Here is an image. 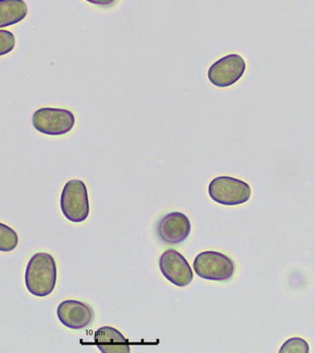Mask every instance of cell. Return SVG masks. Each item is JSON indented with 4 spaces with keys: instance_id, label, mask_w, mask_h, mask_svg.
Returning a JSON list of instances; mask_svg holds the SVG:
<instances>
[{
    "instance_id": "cell-1",
    "label": "cell",
    "mask_w": 315,
    "mask_h": 353,
    "mask_svg": "<svg viewBox=\"0 0 315 353\" xmlns=\"http://www.w3.org/2000/svg\"><path fill=\"white\" fill-rule=\"evenodd\" d=\"M57 276L58 270L54 257L48 252H37L26 268V288L35 297H48L55 290Z\"/></svg>"
},
{
    "instance_id": "cell-2",
    "label": "cell",
    "mask_w": 315,
    "mask_h": 353,
    "mask_svg": "<svg viewBox=\"0 0 315 353\" xmlns=\"http://www.w3.org/2000/svg\"><path fill=\"white\" fill-rule=\"evenodd\" d=\"M60 207L64 217L71 223H84L87 220L90 215L89 196L82 180L66 182L61 192Z\"/></svg>"
},
{
    "instance_id": "cell-3",
    "label": "cell",
    "mask_w": 315,
    "mask_h": 353,
    "mask_svg": "<svg viewBox=\"0 0 315 353\" xmlns=\"http://www.w3.org/2000/svg\"><path fill=\"white\" fill-rule=\"evenodd\" d=\"M209 195L222 205L235 207L249 202L252 190L249 183L231 176H218L209 184Z\"/></svg>"
},
{
    "instance_id": "cell-4",
    "label": "cell",
    "mask_w": 315,
    "mask_h": 353,
    "mask_svg": "<svg viewBox=\"0 0 315 353\" xmlns=\"http://www.w3.org/2000/svg\"><path fill=\"white\" fill-rule=\"evenodd\" d=\"M193 269L202 279L225 282L233 276L235 264L231 257L222 252L206 251L195 256Z\"/></svg>"
},
{
    "instance_id": "cell-5",
    "label": "cell",
    "mask_w": 315,
    "mask_h": 353,
    "mask_svg": "<svg viewBox=\"0 0 315 353\" xmlns=\"http://www.w3.org/2000/svg\"><path fill=\"white\" fill-rule=\"evenodd\" d=\"M76 118L66 109L42 108L33 113L32 125L38 132L48 136H64L73 130Z\"/></svg>"
},
{
    "instance_id": "cell-6",
    "label": "cell",
    "mask_w": 315,
    "mask_h": 353,
    "mask_svg": "<svg viewBox=\"0 0 315 353\" xmlns=\"http://www.w3.org/2000/svg\"><path fill=\"white\" fill-rule=\"evenodd\" d=\"M247 70L245 59L238 54H229L211 64L208 79L213 86L228 88L237 83Z\"/></svg>"
},
{
    "instance_id": "cell-7",
    "label": "cell",
    "mask_w": 315,
    "mask_h": 353,
    "mask_svg": "<svg viewBox=\"0 0 315 353\" xmlns=\"http://www.w3.org/2000/svg\"><path fill=\"white\" fill-rule=\"evenodd\" d=\"M160 270L165 279L175 287H188L193 279V272L189 263L180 252L174 249L162 252L159 261Z\"/></svg>"
},
{
    "instance_id": "cell-8",
    "label": "cell",
    "mask_w": 315,
    "mask_h": 353,
    "mask_svg": "<svg viewBox=\"0 0 315 353\" xmlns=\"http://www.w3.org/2000/svg\"><path fill=\"white\" fill-rule=\"evenodd\" d=\"M57 316L67 328L84 330L94 321L95 311L88 303L77 300H66L61 301L57 308Z\"/></svg>"
},
{
    "instance_id": "cell-9",
    "label": "cell",
    "mask_w": 315,
    "mask_h": 353,
    "mask_svg": "<svg viewBox=\"0 0 315 353\" xmlns=\"http://www.w3.org/2000/svg\"><path fill=\"white\" fill-rule=\"evenodd\" d=\"M192 226L189 219L182 212L166 214L157 225V234L165 244L177 245L186 241L191 234Z\"/></svg>"
},
{
    "instance_id": "cell-10",
    "label": "cell",
    "mask_w": 315,
    "mask_h": 353,
    "mask_svg": "<svg viewBox=\"0 0 315 353\" xmlns=\"http://www.w3.org/2000/svg\"><path fill=\"white\" fill-rule=\"evenodd\" d=\"M95 343L102 353H130L128 340L118 330L111 326L102 327L95 332Z\"/></svg>"
},
{
    "instance_id": "cell-11",
    "label": "cell",
    "mask_w": 315,
    "mask_h": 353,
    "mask_svg": "<svg viewBox=\"0 0 315 353\" xmlns=\"http://www.w3.org/2000/svg\"><path fill=\"white\" fill-rule=\"evenodd\" d=\"M24 0H0V28L18 24L28 15Z\"/></svg>"
},
{
    "instance_id": "cell-12",
    "label": "cell",
    "mask_w": 315,
    "mask_h": 353,
    "mask_svg": "<svg viewBox=\"0 0 315 353\" xmlns=\"http://www.w3.org/2000/svg\"><path fill=\"white\" fill-rule=\"evenodd\" d=\"M18 242V234L7 224L0 223V252H10L17 248Z\"/></svg>"
},
{
    "instance_id": "cell-13",
    "label": "cell",
    "mask_w": 315,
    "mask_h": 353,
    "mask_svg": "<svg viewBox=\"0 0 315 353\" xmlns=\"http://www.w3.org/2000/svg\"><path fill=\"white\" fill-rule=\"evenodd\" d=\"M280 353H309V346L306 340L301 337H292L283 343Z\"/></svg>"
},
{
    "instance_id": "cell-14",
    "label": "cell",
    "mask_w": 315,
    "mask_h": 353,
    "mask_svg": "<svg viewBox=\"0 0 315 353\" xmlns=\"http://www.w3.org/2000/svg\"><path fill=\"white\" fill-rule=\"evenodd\" d=\"M17 40L14 33L6 30H0V57L7 55L14 50Z\"/></svg>"
},
{
    "instance_id": "cell-15",
    "label": "cell",
    "mask_w": 315,
    "mask_h": 353,
    "mask_svg": "<svg viewBox=\"0 0 315 353\" xmlns=\"http://www.w3.org/2000/svg\"><path fill=\"white\" fill-rule=\"evenodd\" d=\"M90 4L95 5V6L102 8H110L116 4L118 0H85Z\"/></svg>"
}]
</instances>
